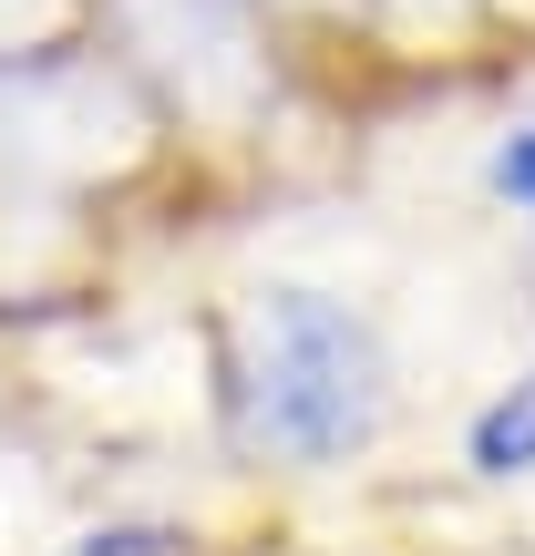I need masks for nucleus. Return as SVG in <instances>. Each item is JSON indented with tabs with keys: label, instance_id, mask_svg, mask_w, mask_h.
Returning <instances> with one entry per match:
<instances>
[{
	"label": "nucleus",
	"instance_id": "1",
	"mask_svg": "<svg viewBox=\"0 0 535 556\" xmlns=\"http://www.w3.org/2000/svg\"><path fill=\"white\" fill-rule=\"evenodd\" d=\"M238 433L289 464H340L392 413L381 330L330 289H258L238 319Z\"/></svg>",
	"mask_w": 535,
	"mask_h": 556
},
{
	"label": "nucleus",
	"instance_id": "3",
	"mask_svg": "<svg viewBox=\"0 0 535 556\" xmlns=\"http://www.w3.org/2000/svg\"><path fill=\"white\" fill-rule=\"evenodd\" d=\"M73 556H196V536L186 526H93Z\"/></svg>",
	"mask_w": 535,
	"mask_h": 556
},
{
	"label": "nucleus",
	"instance_id": "2",
	"mask_svg": "<svg viewBox=\"0 0 535 556\" xmlns=\"http://www.w3.org/2000/svg\"><path fill=\"white\" fill-rule=\"evenodd\" d=\"M463 454H474V475H535V371L515 381V392H495V402L474 413Z\"/></svg>",
	"mask_w": 535,
	"mask_h": 556
},
{
	"label": "nucleus",
	"instance_id": "4",
	"mask_svg": "<svg viewBox=\"0 0 535 556\" xmlns=\"http://www.w3.org/2000/svg\"><path fill=\"white\" fill-rule=\"evenodd\" d=\"M484 176H495V197H515L525 217H535V124H525V135H505V144H495V165H484Z\"/></svg>",
	"mask_w": 535,
	"mask_h": 556
}]
</instances>
